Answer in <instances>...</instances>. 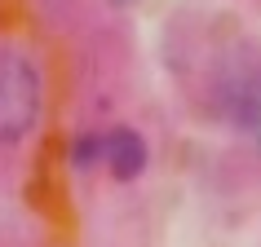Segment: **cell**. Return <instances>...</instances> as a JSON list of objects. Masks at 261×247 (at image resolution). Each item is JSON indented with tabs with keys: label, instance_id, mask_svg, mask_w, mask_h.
I'll use <instances>...</instances> for the list:
<instances>
[{
	"label": "cell",
	"instance_id": "cell-1",
	"mask_svg": "<svg viewBox=\"0 0 261 247\" xmlns=\"http://www.w3.org/2000/svg\"><path fill=\"white\" fill-rule=\"evenodd\" d=\"M40 119V75L22 53H0V146H14Z\"/></svg>",
	"mask_w": 261,
	"mask_h": 247
},
{
	"label": "cell",
	"instance_id": "cell-2",
	"mask_svg": "<svg viewBox=\"0 0 261 247\" xmlns=\"http://www.w3.org/2000/svg\"><path fill=\"white\" fill-rule=\"evenodd\" d=\"M213 102L239 133H261V71L252 62H234L221 71Z\"/></svg>",
	"mask_w": 261,
	"mask_h": 247
},
{
	"label": "cell",
	"instance_id": "cell-3",
	"mask_svg": "<svg viewBox=\"0 0 261 247\" xmlns=\"http://www.w3.org/2000/svg\"><path fill=\"white\" fill-rule=\"evenodd\" d=\"M102 164H107V172L115 181L142 177V168H146V141L133 128H111L102 137Z\"/></svg>",
	"mask_w": 261,
	"mask_h": 247
},
{
	"label": "cell",
	"instance_id": "cell-4",
	"mask_svg": "<svg viewBox=\"0 0 261 247\" xmlns=\"http://www.w3.org/2000/svg\"><path fill=\"white\" fill-rule=\"evenodd\" d=\"M71 164L75 168H93V164H102V137L97 133H84V137H75L71 141Z\"/></svg>",
	"mask_w": 261,
	"mask_h": 247
},
{
	"label": "cell",
	"instance_id": "cell-5",
	"mask_svg": "<svg viewBox=\"0 0 261 247\" xmlns=\"http://www.w3.org/2000/svg\"><path fill=\"white\" fill-rule=\"evenodd\" d=\"M111 5H120V9H128V5H138V0H111Z\"/></svg>",
	"mask_w": 261,
	"mask_h": 247
}]
</instances>
